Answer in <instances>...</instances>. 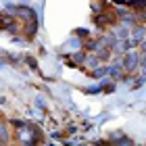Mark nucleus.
I'll list each match as a JSON object with an SVG mask.
<instances>
[{
    "label": "nucleus",
    "instance_id": "1",
    "mask_svg": "<svg viewBox=\"0 0 146 146\" xmlns=\"http://www.w3.org/2000/svg\"><path fill=\"white\" fill-rule=\"evenodd\" d=\"M121 67L127 75H134V73L140 69V52L138 50H127L125 56L121 58Z\"/></svg>",
    "mask_w": 146,
    "mask_h": 146
},
{
    "label": "nucleus",
    "instance_id": "2",
    "mask_svg": "<svg viewBox=\"0 0 146 146\" xmlns=\"http://www.w3.org/2000/svg\"><path fill=\"white\" fill-rule=\"evenodd\" d=\"M13 142V131H11V123L4 117H0V144H11Z\"/></svg>",
    "mask_w": 146,
    "mask_h": 146
},
{
    "label": "nucleus",
    "instance_id": "3",
    "mask_svg": "<svg viewBox=\"0 0 146 146\" xmlns=\"http://www.w3.org/2000/svg\"><path fill=\"white\" fill-rule=\"evenodd\" d=\"M131 40L136 42V46L142 42V40H146V27L144 25H134L131 27Z\"/></svg>",
    "mask_w": 146,
    "mask_h": 146
},
{
    "label": "nucleus",
    "instance_id": "4",
    "mask_svg": "<svg viewBox=\"0 0 146 146\" xmlns=\"http://www.w3.org/2000/svg\"><path fill=\"white\" fill-rule=\"evenodd\" d=\"M107 71H109V75H111V77H123V73H125V71H123V67H121V63L111 65Z\"/></svg>",
    "mask_w": 146,
    "mask_h": 146
},
{
    "label": "nucleus",
    "instance_id": "5",
    "mask_svg": "<svg viewBox=\"0 0 146 146\" xmlns=\"http://www.w3.org/2000/svg\"><path fill=\"white\" fill-rule=\"evenodd\" d=\"M113 146H134V140L127 138V136H121L117 142H113Z\"/></svg>",
    "mask_w": 146,
    "mask_h": 146
},
{
    "label": "nucleus",
    "instance_id": "6",
    "mask_svg": "<svg viewBox=\"0 0 146 146\" xmlns=\"http://www.w3.org/2000/svg\"><path fill=\"white\" fill-rule=\"evenodd\" d=\"M138 46H140V48H138V52H140V54H146V40H142Z\"/></svg>",
    "mask_w": 146,
    "mask_h": 146
},
{
    "label": "nucleus",
    "instance_id": "7",
    "mask_svg": "<svg viewBox=\"0 0 146 146\" xmlns=\"http://www.w3.org/2000/svg\"><path fill=\"white\" fill-rule=\"evenodd\" d=\"M73 58H75V61H77L79 65H82V63H84V58H86V52H79V54H75Z\"/></svg>",
    "mask_w": 146,
    "mask_h": 146
},
{
    "label": "nucleus",
    "instance_id": "8",
    "mask_svg": "<svg viewBox=\"0 0 146 146\" xmlns=\"http://www.w3.org/2000/svg\"><path fill=\"white\" fill-rule=\"evenodd\" d=\"M0 146H11V144H0Z\"/></svg>",
    "mask_w": 146,
    "mask_h": 146
}]
</instances>
